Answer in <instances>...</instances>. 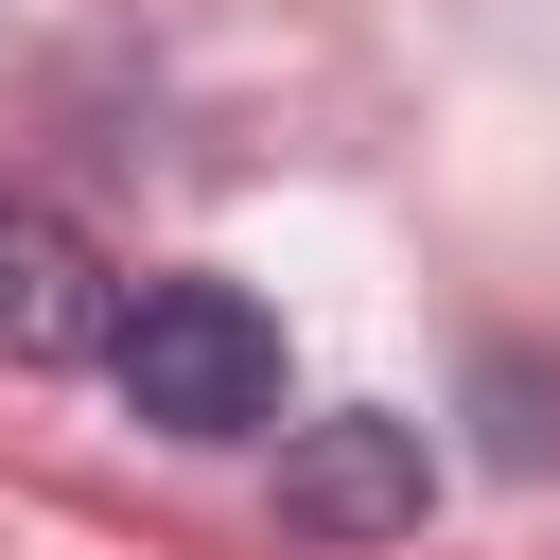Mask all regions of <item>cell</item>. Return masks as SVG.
Listing matches in <instances>:
<instances>
[{
    "label": "cell",
    "mask_w": 560,
    "mask_h": 560,
    "mask_svg": "<svg viewBox=\"0 0 560 560\" xmlns=\"http://www.w3.org/2000/svg\"><path fill=\"white\" fill-rule=\"evenodd\" d=\"M105 332H122V262L35 175H0V368H105Z\"/></svg>",
    "instance_id": "7a4b0ae2"
},
{
    "label": "cell",
    "mask_w": 560,
    "mask_h": 560,
    "mask_svg": "<svg viewBox=\"0 0 560 560\" xmlns=\"http://www.w3.org/2000/svg\"><path fill=\"white\" fill-rule=\"evenodd\" d=\"M420 490H438V455H420V420H385V402L280 438V525H298V542H402Z\"/></svg>",
    "instance_id": "3957f363"
},
{
    "label": "cell",
    "mask_w": 560,
    "mask_h": 560,
    "mask_svg": "<svg viewBox=\"0 0 560 560\" xmlns=\"http://www.w3.org/2000/svg\"><path fill=\"white\" fill-rule=\"evenodd\" d=\"M105 385H122V420H158V438H262V420H280V315H262L245 280H122Z\"/></svg>",
    "instance_id": "6da1fadb"
}]
</instances>
